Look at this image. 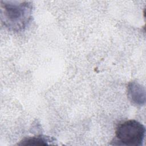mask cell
<instances>
[{"label":"cell","mask_w":146,"mask_h":146,"mask_svg":"<svg viewBox=\"0 0 146 146\" xmlns=\"http://www.w3.org/2000/svg\"><path fill=\"white\" fill-rule=\"evenodd\" d=\"M1 5V17L5 25L9 29L20 30L26 26L29 22L31 14V6L28 2H21L15 4V2H8Z\"/></svg>","instance_id":"1"},{"label":"cell","mask_w":146,"mask_h":146,"mask_svg":"<svg viewBox=\"0 0 146 146\" xmlns=\"http://www.w3.org/2000/svg\"><path fill=\"white\" fill-rule=\"evenodd\" d=\"M144 126L135 120H128L120 123L115 131V140L120 145H141L145 136Z\"/></svg>","instance_id":"2"},{"label":"cell","mask_w":146,"mask_h":146,"mask_svg":"<svg viewBox=\"0 0 146 146\" xmlns=\"http://www.w3.org/2000/svg\"><path fill=\"white\" fill-rule=\"evenodd\" d=\"M49 140L43 136H37L26 137L23 139L19 144V145H44L48 144Z\"/></svg>","instance_id":"3"}]
</instances>
